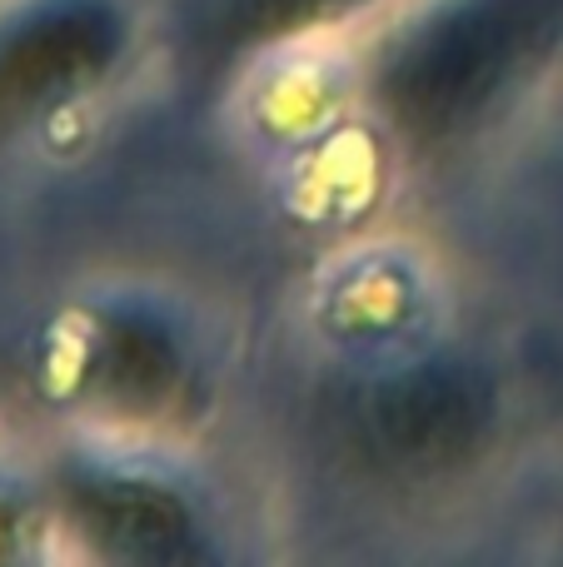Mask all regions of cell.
Returning a JSON list of instances; mask_svg holds the SVG:
<instances>
[{"instance_id":"obj_5","label":"cell","mask_w":563,"mask_h":567,"mask_svg":"<svg viewBox=\"0 0 563 567\" xmlns=\"http://www.w3.org/2000/svg\"><path fill=\"white\" fill-rule=\"evenodd\" d=\"M55 533L100 563H199L215 558L205 503L180 478L135 458L130 443H110L95 458L60 473L50 498Z\"/></svg>"},{"instance_id":"obj_6","label":"cell","mask_w":563,"mask_h":567,"mask_svg":"<svg viewBox=\"0 0 563 567\" xmlns=\"http://www.w3.org/2000/svg\"><path fill=\"white\" fill-rule=\"evenodd\" d=\"M385 0H225L215 20V35L225 50H269L299 45L309 35L345 25Z\"/></svg>"},{"instance_id":"obj_2","label":"cell","mask_w":563,"mask_h":567,"mask_svg":"<svg viewBox=\"0 0 563 567\" xmlns=\"http://www.w3.org/2000/svg\"><path fill=\"white\" fill-rule=\"evenodd\" d=\"M45 383L110 443L165 439L205 403V353L160 303L120 293L60 319L45 349Z\"/></svg>"},{"instance_id":"obj_3","label":"cell","mask_w":563,"mask_h":567,"mask_svg":"<svg viewBox=\"0 0 563 567\" xmlns=\"http://www.w3.org/2000/svg\"><path fill=\"white\" fill-rule=\"evenodd\" d=\"M329 449L379 488H434L474 468L494 439V393L464 363L405 359L365 369L325 409Z\"/></svg>"},{"instance_id":"obj_4","label":"cell","mask_w":563,"mask_h":567,"mask_svg":"<svg viewBox=\"0 0 563 567\" xmlns=\"http://www.w3.org/2000/svg\"><path fill=\"white\" fill-rule=\"evenodd\" d=\"M135 50L125 0H20L0 16V150L105 95Z\"/></svg>"},{"instance_id":"obj_1","label":"cell","mask_w":563,"mask_h":567,"mask_svg":"<svg viewBox=\"0 0 563 567\" xmlns=\"http://www.w3.org/2000/svg\"><path fill=\"white\" fill-rule=\"evenodd\" d=\"M559 45L563 0H434L369 60V105L405 155L439 159L494 125Z\"/></svg>"}]
</instances>
